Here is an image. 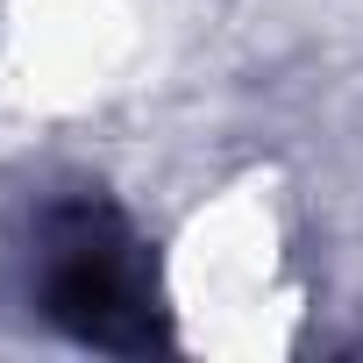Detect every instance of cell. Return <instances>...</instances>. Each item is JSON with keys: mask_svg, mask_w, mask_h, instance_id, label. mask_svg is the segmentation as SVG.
I'll return each instance as SVG.
<instances>
[{"mask_svg": "<svg viewBox=\"0 0 363 363\" xmlns=\"http://www.w3.org/2000/svg\"><path fill=\"white\" fill-rule=\"evenodd\" d=\"M22 271H29V306L86 349L150 356V349L171 342L157 257H150L143 228L100 186L50 193L29 214Z\"/></svg>", "mask_w": 363, "mask_h": 363, "instance_id": "obj_1", "label": "cell"}]
</instances>
